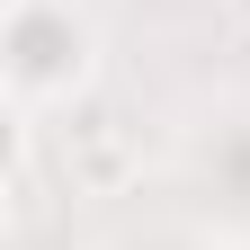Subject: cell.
<instances>
[{
  "label": "cell",
  "instance_id": "6da1fadb",
  "mask_svg": "<svg viewBox=\"0 0 250 250\" xmlns=\"http://www.w3.org/2000/svg\"><path fill=\"white\" fill-rule=\"evenodd\" d=\"M0 54H9V99L18 107L72 99V89L89 81V18L72 9V0H18Z\"/></svg>",
  "mask_w": 250,
  "mask_h": 250
},
{
  "label": "cell",
  "instance_id": "7a4b0ae2",
  "mask_svg": "<svg viewBox=\"0 0 250 250\" xmlns=\"http://www.w3.org/2000/svg\"><path fill=\"white\" fill-rule=\"evenodd\" d=\"M81 170L99 179V188H107V179H125V134H116L107 116H89V125H81Z\"/></svg>",
  "mask_w": 250,
  "mask_h": 250
},
{
  "label": "cell",
  "instance_id": "3957f363",
  "mask_svg": "<svg viewBox=\"0 0 250 250\" xmlns=\"http://www.w3.org/2000/svg\"><path fill=\"white\" fill-rule=\"evenodd\" d=\"M232 9H241V18H250V0H232Z\"/></svg>",
  "mask_w": 250,
  "mask_h": 250
}]
</instances>
